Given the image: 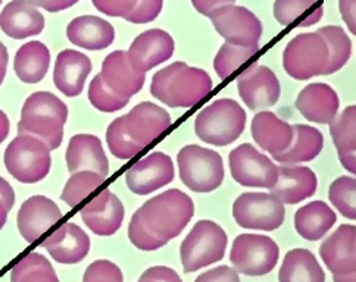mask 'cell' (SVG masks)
I'll return each mask as SVG.
<instances>
[{
	"instance_id": "6da1fadb",
	"label": "cell",
	"mask_w": 356,
	"mask_h": 282,
	"mask_svg": "<svg viewBox=\"0 0 356 282\" xmlns=\"http://www.w3.org/2000/svg\"><path fill=\"white\" fill-rule=\"evenodd\" d=\"M212 90L207 71L174 62L158 71L150 84V93L170 108H192L205 99Z\"/></svg>"
},
{
	"instance_id": "7a4b0ae2",
	"label": "cell",
	"mask_w": 356,
	"mask_h": 282,
	"mask_svg": "<svg viewBox=\"0 0 356 282\" xmlns=\"http://www.w3.org/2000/svg\"><path fill=\"white\" fill-rule=\"evenodd\" d=\"M67 121L68 108L59 97L49 92H35L22 106L18 134L37 137L52 151L62 144Z\"/></svg>"
},
{
	"instance_id": "3957f363",
	"label": "cell",
	"mask_w": 356,
	"mask_h": 282,
	"mask_svg": "<svg viewBox=\"0 0 356 282\" xmlns=\"http://www.w3.org/2000/svg\"><path fill=\"white\" fill-rule=\"evenodd\" d=\"M137 213L152 234L168 242L192 221L195 203L183 191L174 188L147 200Z\"/></svg>"
},
{
	"instance_id": "277c9868",
	"label": "cell",
	"mask_w": 356,
	"mask_h": 282,
	"mask_svg": "<svg viewBox=\"0 0 356 282\" xmlns=\"http://www.w3.org/2000/svg\"><path fill=\"white\" fill-rule=\"evenodd\" d=\"M248 115L233 99H220L202 109L195 119V133L212 146L224 147L245 133Z\"/></svg>"
},
{
	"instance_id": "5b68a950",
	"label": "cell",
	"mask_w": 356,
	"mask_h": 282,
	"mask_svg": "<svg viewBox=\"0 0 356 282\" xmlns=\"http://www.w3.org/2000/svg\"><path fill=\"white\" fill-rule=\"evenodd\" d=\"M8 172L22 184H35L44 179L52 166L50 150L42 140L18 134L5 150Z\"/></svg>"
},
{
	"instance_id": "8992f818",
	"label": "cell",
	"mask_w": 356,
	"mask_h": 282,
	"mask_svg": "<svg viewBox=\"0 0 356 282\" xmlns=\"http://www.w3.org/2000/svg\"><path fill=\"white\" fill-rule=\"evenodd\" d=\"M183 184L195 193H211L224 181V163L217 151L196 144L183 147L177 155Z\"/></svg>"
},
{
	"instance_id": "52a82bcc",
	"label": "cell",
	"mask_w": 356,
	"mask_h": 282,
	"mask_svg": "<svg viewBox=\"0 0 356 282\" xmlns=\"http://www.w3.org/2000/svg\"><path fill=\"white\" fill-rule=\"evenodd\" d=\"M225 231L212 221H199L183 240L180 256L184 272L192 274L224 259L227 249Z\"/></svg>"
},
{
	"instance_id": "ba28073f",
	"label": "cell",
	"mask_w": 356,
	"mask_h": 282,
	"mask_svg": "<svg viewBox=\"0 0 356 282\" xmlns=\"http://www.w3.org/2000/svg\"><path fill=\"white\" fill-rule=\"evenodd\" d=\"M330 52L324 38L316 33L299 34L287 43L283 52V67L291 78L303 81L324 75Z\"/></svg>"
},
{
	"instance_id": "9c48e42d",
	"label": "cell",
	"mask_w": 356,
	"mask_h": 282,
	"mask_svg": "<svg viewBox=\"0 0 356 282\" xmlns=\"http://www.w3.org/2000/svg\"><path fill=\"white\" fill-rule=\"evenodd\" d=\"M280 258L277 242L258 234H241L234 242L230 260L238 274L248 276H262L270 274Z\"/></svg>"
},
{
	"instance_id": "30bf717a",
	"label": "cell",
	"mask_w": 356,
	"mask_h": 282,
	"mask_svg": "<svg viewBox=\"0 0 356 282\" xmlns=\"http://www.w3.org/2000/svg\"><path fill=\"white\" fill-rule=\"evenodd\" d=\"M233 216L238 226L259 231H275L284 222V204L268 193H243L233 204Z\"/></svg>"
},
{
	"instance_id": "8fae6325",
	"label": "cell",
	"mask_w": 356,
	"mask_h": 282,
	"mask_svg": "<svg viewBox=\"0 0 356 282\" xmlns=\"http://www.w3.org/2000/svg\"><path fill=\"white\" fill-rule=\"evenodd\" d=\"M228 163L233 179L240 185L271 188L277 183L278 166L249 143L236 147L228 156Z\"/></svg>"
},
{
	"instance_id": "7c38bea8",
	"label": "cell",
	"mask_w": 356,
	"mask_h": 282,
	"mask_svg": "<svg viewBox=\"0 0 356 282\" xmlns=\"http://www.w3.org/2000/svg\"><path fill=\"white\" fill-rule=\"evenodd\" d=\"M217 33L227 43L252 47L258 46L262 35V24L252 10L237 5H227L209 17Z\"/></svg>"
},
{
	"instance_id": "4fadbf2b",
	"label": "cell",
	"mask_w": 356,
	"mask_h": 282,
	"mask_svg": "<svg viewBox=\"0 0 356 282\" xmlns=\"http://www.w3.org/2000/svg\"><path fill=\"white\" fill-rule=\"evenodd\" d=\"M237 90L250 110L268 109L282 96V87L275 74L268 67L258 63H253L237 76Z\"/></svg>"
},
{
	"instance_id": "5bb4252c",
	"label": "cell",
	"mask_w": 356,
	"mask_h": 282,
	"mask_svg": "<svg viewBox=\"0 0 356 282\" xmlns=\"http://www.w3.org/2000/svg\"><path fill=\"white\" fill-rule=\"evenodd\" d=\"M175 176L174 163L167 153L155 151L136 162L125 172L127 187L138 196H147L168 185Z\"/></svg>"
},
{
	"instance_id": "9a60e30c",
	"label": "cell",
	"mask_w": 356,
	"mask_h": 282,
	"mask_svg": "<svg viewBox=\"0 0 356 282\" xmlns=\"http://www.w3.org/2000/svg\"><path fill=\"white\" fill-rule=\"evenodd\" d=\"M171 125L170 113L161 106L143 101L124 115V128L134 143L143 149L152 146L155 140Z\"/></svg>"
},
{
	"instance_id": "2e32d148",
	"label": "cell",
	"mask_w": 356,
	"mask_h": 282,
	"mask_svg": "<svg viewBox=\"0 0 356 282\" xmlns=\"http://www.w3.org/2000/svg\"><path fill=\"white\" fill-rule=\"evenodd\" d=\"M175 50L174 38L163 30L154 28L137 35L131 43L127 58L131 67L140 72H147L162 62L171 59Z\"/></svg>"
},
{
	"instance_id": "e0dca14e",
	"label": "cell",
	"mask_w": 356,
	"mask_h": 282,
	"mask_svg": "<svg viewBox=\"0 0 356 282\" xmlns=\"http://www.w3.org/2000/svg\"><path fill=\"white\" fill-rule=\"evenodd\" d=\"M62 219L58 204L44 196H33L22 203L17 216L21 237L27 242H34Z\"/></svg>"
},
{
	"instance_id": "ac0fdd59",
	"label": "cell",
	"mask_w": 356,
	"mask_h": 282,
	"mask_svg": "<svg viewBox=\"0 0 356 282\" xmlns=\"http://www.w3.org/2000/svg\"><path fill=\"white\" fill-rule=\"evenodd\" d=\"M124 213L125 210L121 200L109 190L100 191L80 210L84 224L92 229V233L100 237H111L115 234L122 225Z\"/></svg>"
},
{
	"instance_id": "d6986e66",
	"label": "cell",
	"mask_w": 356,
	"mask_h": 282,
	"mask_svg": "<svg viewBox=\"0 0 356 282\" xmlns=\"http://www.w3.org/2000/svg\"><path fill=\"white\" fill-rule=\"evenodd\" d=\"M320 256L333 275L356 274V226L340 225L321 244Z\"/></svg>"
},
{
	"instance_id": "ffe728a7",
	"label": "cell",
	"mask_w": 356,
	"mask_h": 282,
	"mask_svg": "<svg viewBox=\"0 0 356 282\" xmlns=\"http://www.w3.org/2000/svg\"><path fill=\"white\" fill-rule=\"evenodd\" d=\"M67 168L71 174L92 171L104 176L109 175V162L99 137L92 134H77L70 140L67 149Z\"/></svg>"
},
{
	"instance_id": "44dd1931",
	"label": "cell",
	"mask_w": 356,
	"mask_h": 282,
	"mask_svg": "<svg viewBox=\"0 0 356 282\" xmlns=\"http://www.w3.org/2000/svg\"><path fill=\"white\" fill-rule=\"evenodd\" d=\"M42 247L62 265L80 263L90 251V238L74 222L63 224L55 233L47 237Z\"/></svg>"
},
{
	"instance_id": "7402d4cb",
	"label": "cell",
	"mask_w": 356,
	"mask_h": 282,
	"mask_svg": "<svg viewBox=\"0 0 356 282\" xmlns=\"http://www.w3.org/2000/svg\"><path fill=\"white\" fill-rule=\"evenodd\" d=\"M318 178L307 166L283 165L278 168L277 183L271 187V194L283 204H296L315 194Z\"/></svg>"
},
{
	"instance_id": "603a6c76",
	"label": "cell",
	"mask_w": 356,
	"mask_h": 282,
	"mask_svg": "<svg viewBox=\"0 0 356 282\" xmlns=\"http://www.w3.org/2000/svg\"><path fill=\"white\" fill-rule=\"evenodd\" d=\"M44 25L42 12L30 0H12L0 14V30L14 40L39 35Z\"/></svg>"
},
{
	"instance_id": "cb8c5ba5",
	"label": "cell",
	"mask_w": 356,
	"mask_h": 282,
	"mask_svg": "<svg viewBox=\"0 0 356 282\" xmlns=\"http://www.w3.org/2000/svg\"><path fill=\"white\" fill-rule=\"evenodd\" d=\"M100 76L112 92L127 99L137 94L146 80L145 72L134 69L127 58V52L122 50H115L106 56L102 63Z\"/></svg>"
},
{
	"instance_id": "d4e9b609",
	"label": "cell",
	"mask_w": 356,
	"mask_h": 282,
	"mask_svg": "<svg viewBox=\"0 0 356 282\" xmlns=\"http://www.w3.org/2000/svg\"><path fill=\"white\" fill-rule=\"evenodd\" d=\"M296 108L315 124H330L339 113L340 100L337 93L324 83H314L305 87L296 99Z\"/></svg>"
},
{
	"instance_id": "484cf974",
	"label": "cell",
	"mask_w": 356,
	"mask_h": 282,
	"mask_svg": "<svg viewBox=\"0 0 356 282\" xmlns=\"http://www.w3.org/2000/svg\"><path fill=\"white\" fill-rule=\"evenodd\" d=\"M92 68L90 59L79 50H62L56 58L54 83L67 97H77L81 94Z\"/></svg>"
},
{
	"instance_id": "4316f807",
	"label": "cell",
	"mask_w": 356,
	"mask_h": 282,
	"mask_svg": "<svg viewBox=\"0 0 356 282\" xmlns=\"http://www.w3.org/2000/svg\"><path fill=\"white\" fill-rule=\"evenodd\" d=\"M252 137L271 156L289 149L293 140V128L274 112L262 110L252 119Z\"/></svg>"
},
{
	"instance_id": "83f0119b",
	"label": "cell",
	"mask_w": 356,
	"mask_h": 282,
	"mask_svg": "<svg viewBox=\"0 0 356 282\" xmlns=\"http://www.w3.org/2000/svg\"><path fill=\"white\" fill-rule=\"evenodd\" d=\"M68 40L87 50H104L115 40L112 25L93 15H83L72 19L67 27Z\"/></svg>"
},
{
	"instance_id": "f1b7e54d",
	"label": "cell",
	"mask_w": 356,
	"mask_h": 282,
	"mask_svg": "<svg viewBox=\"0 0 356 282\" xmlns=\"http://www.w3.org/2000/svg\"><path fill=\"white\" fill-rule=\"evenodd\" d=\"M293 128V140L287 150L274 155L273 158L283 165H295L311 162L320 155L324 146V137L320 130L309 125L296 124Z\"/></svg>"
},
{
	"instance_id": "f546056e",
	"label": "cell",
	"mask_w": 356,
	"mask_h": 282,
	"mask_svg": "<svg viewBox=\"0 0 356 282\" xmlns=\"http://www.w3.org/2000/svg\"><path fill=\"white\" fill-rule=\"evenodd\" d=\"M336 221L337 216L332 208L323 200H315L296 212L295 228L302 238L318 241L332 229Z\"/></svg>"
},
{
	"instance_id": "4dcf8cb0",
	"label": "cell",
	"mask_w": 356,
	"mask_h": 282,
	"mask_svg": "<svg viewBox=\"0 0 356 282\" xmlns=\"http://www.w3.org/2000/svg\"><path fill=\"white\" fill-rule=\"evenodd\" d=\"M50 65V52L42 42L25 43L18 49L14 59V69L18 78L25 84L40 83Z\"/></svg>"
},
{
	"instance_id": "1f68e13d",
	"label": "cell",
	"mask_w": 356,
	"mask_h": 282,
	"mask_svg": "<svg viewBox=\"0 0 356 282\" xmlns=\"http://www.w3.org/2000/svg\"><path fill=\"white\" fill-rule=\"evenodd\" d=\"M280 282H325V274L308 249L290 250L278 272Z\"/></svg>"
},
{
	"instance_id": "d6a6232c",
	"label": "cell",
	"mask_w": 356,
	"mask_h": 282,
	"mask_svg": "<svg viewBox=\"0 0 356 282\" xmlns=\"http://www.w3.org/2000/svg\"><path fill=\"white\" fill-rule=\"evenodd\" d=\"M10 282H59L55 269L43 254L29 253L12 267Z\"/></svg>"
},
{
	"instance_id": "836d02e7",
	"label": "cell",
	"mask_w": 356,
	"mask_h": 282,
	"mask_svg": "<svg viewBox=\"0 0 356 282\" xmlns=\"http://www.w3.org/2000/svg\"><path fill=\"white\" fill-rule=\"evenodd\" d=\"M327 43L330 60L324 75H332L346 65L352 56V42L346 31L336 25H327L316 31Z\"/></svg>"
},
{
	"instance_id": "e575fe53",
	"label": "cell",
	"mask_w": 356,
	"mask_h": 282,
	"mask_svg": "<svg viewBox=\"0 0 356 282\" xmlns=\"http://www.w3.org/2000/svg\"><path fill=\"white\" fill-rule=\"evenodd\" d=\"M330 134L334 141L337 155H350L356 150V106H348L330 122Z\"/></svg>"
},
{
	"instance_id": "d590c367",
	"label": "cell",
	"mask_w": 356,
	"mask_h": 282,
	"mask_svg": "<svg viewBox=\"0 0 356 282\" xmlns=\"http://www.w3.org/2000/svg\"><path fill=\"white\" fill-rule=\"evenodd\" d=\"M105 183V178L92 171H79L71 175L63 187L60 199L70 208H75Z\"/></svg>"
},
{
	"instance_id": "8d00e7d4",
	"label": "cell",
	"mask_w": 356,
	"mask_h": 282,
	"mask_svg": "<svg viewBox=\"0 0 356 282\" xmlns=\"http://www.w3.org/2000/svg\"><path fill=\"white\" fill-rule=\"evenodd\" d=\"M259 44L252 47H241L230 43H224L218 50L217 56L213 59L215 72L218 74L221 80L228 78L233 75L241 65H245L253 56L258 53Z\"/></svg>"
},
{
	"instance_id": "74e56055",
	"label": "cell",
	"mask_w": 356,
	"mask_h": 282,
	"mask_svg": "<svg viewBox=\"0 0 356 282\" xmlns=\"http://www.w3.org/2000/svg\"><path fill=\"white\" fill-rule=\"evenodd\" d=\"M330 201L345 217L350 221L356 219V179L345 175L334 179L328 191Z\"/></svg>"
},
{
	"instance_id": "f35d334b",
	"label": "cell",
	"mask_w": 356,
	"mask_h": 282,
	"mask_svg": "<svg viewBox=\"0 0 356 282\" xmlns=\"http://www.w3.org/2000/svg\"><path fill=\"white\" fill-rule=\"evenodd\" d=\"M106 143L112 155L121 160L131 159L143 151V147L134 143L130 135L127 134L124 128V117H120L109 124L106 131Z\"/></svg>"
},
{
	"instance_id": "ab89813d",
	"label": "cell",
	"mask_w": 356,
	"mask_h": 282,
	"mask_svg": "<svg viewBox=\"0 0 356 282\" xmlns=\"http://www.w3.org/2000/svg\"><path fill=\"white\" fill-rule=\"evenodd\" d=\"M88 100L100 112L112 113L124 109L129 105L130 99L121 97L104 83L100 74H97L88 87Z\"/></svg>"
},
{
	"instance_id": "60d3db41",
	"label": "cell",
	"mask_w": 356,
	"mask_h": 282,
	"mask_svg": "<svg viewBox=\"0 0 356 282\" xmlns=\"http://www.w3.org/2000/svg\"><path fill=\"white\" fill-rule=\"evenodd\" d=\"M315 5V0H275L274 17L277 22L283 27H289L299 18H302ZM307 18V15H305Z\"/></svg>"
},
{
	"instance_id": "b9f144b4",
	"label": "cell",
	"mask_w": 356,
	"mask_h": 282,
	"mask_svg": "<svg viewBox=\"0 0 356 282\" xmlns=\"http://www.w3.org/2000/svg\"><path fill=\"white\" fill-rule=\"evenodd\" d=\"M129 238L133 246L143 251H155L167 244L163 240L150 233L146 225L142 222V219H140L137 210L134 212L129 225Z\"/></svg>"
},
{
	"instance_id": "7bdbcfd3",
	"label": "cell",
	"mask_w": 356,
	"mask_h": 282,
	"mask_svg": "<svg viewBox=\"0 0 356 282\" xmlns=\"http://www.w3.org/2000/svg\"><path fill=\"white\" fill-rule=\"evenodd\" d=\"M83 282H124V275L113 262L96 260L87 266Z\"/></svg>"
},
{
	"instance_id": "ee69618b",
	"label": "cell",
	"mask_w": 356,
	"mask_h": 282,
	"mask_svg": "<svg viewBox=\"0 0 356 282\" xmlns=\"http://www.w3.org/2000/svg\"><path fill=\"white\" fill-rule=\"evenodd\" d=\"M163 8V0H137L134 9L124 19L131 24H149L155 21Z\"/></svg>"
},
{
	"instance_id": "f6af8a7d",
	"label": "cell",
	"mask_w": 356,
	"mask_h": 282,
	"mask_svg": "<svg viewBox=\"0 0 356 282\" xmlns=\"http://www.w3.org/2000/svg\"><path fill=\"white\" fill-rule=\"evenodd\" d=\"M137 0H92L95 8L104 15L125 18L134 9Z\"/></svg>"
},
{
	"instance_id": "bcb514c9",
	"label": "cell",
	"mask_w": 356,
	"mask_h": 282,
	"mask_svg": "<svg viewBox=\"0 0 356 282\" xmlns=\"http://www.w3.org/2000/svg\"><path fill=\"white\" fill-rule=\"evenodd\" d=\"M195 282H240V278L236 269L222 265L200 274Z\"/></svg>"
},
{
	"instance_id": "7dc6e473",
	"label": "cell",
	"mask_w": 356,
	"mask_h": 282,
	"mask_svg": "<svg viewBox=\"0 0 356 282\" xmlns=\"http://www.w3.org/2000/svg\"><path fill=\"white\" fill-rule=\"evenodd\" d=\"M142 279H150L155 282H183L174 269L168 266H152L140 276Z\"/></svg>"
},
{
	"instance_id": "c3c4849f",
	"label": "cell",
	"mask_w": 356,
	"mask_h": 282,
	"mask_svg": "<svg viewBox=\"0 0 356 282\" xmlns=\"http://www.w3.org/2000/svg\"><path fill=\"white\" fill-rule=\"evenodd\" d=\"M192 3L199 14L209 18L217 9L227 5H234L236 0H192Z\"/></svg>"
},
{
	"instance_id": "681fc988",
	"label": "cell",
	"mask_w": 356,
	"mask_h": 282,
	"mask_svg": "<svg viewBox=\"0 0 356 282\" xmlns=\"http://www.w3.org/2000/svg\"><path fill=\"white\" fill-rule=\"evenodd\" d=\"M339 9L343 21L346 22L348 28L356 34V0H339Z\"/></svg>"
},
{
	"instance_id": "f907efd6",
	"label": "cell",
	"mask_w": 356,
	"mask_h": 282,
	"mask_svg": "<svg viewBox=\"0 0 356 282\" xmlns=\"http://www.w3.org/2000/svg\"><path fill=\"white\" fill-rule=\"evenodd\" d=\"M30 2L37 6V8H42L47 12H60V10H65L71 6H74L75 3H79L80 0H30Z\"/></svg>"
},
{
	"instance_id": "816d5d0a",
	"label": "cell",
	"mask_w": 356,
	"mask_h": 282,
	"mask_svg": "<svg viewBox=\"0 0 356 282\" xmlns=\"http://www.w3.org/2000/svg\"><path fill=\"white\" fill-rule=\"evenodd\" d=\"M0 199L5 201V204H6L9 210L14 208V204H15L14 188H12V185L2 176H0Z\"/></svg>"
},
{
	"instance_id": "f5cc1de1",
	"label": "cell",
	"mask_w": 356,
	"mask_h": 282,
	"mask_svg": "<svg viewBox=\"0 0 356 282\" xmlns=\"http://www.w3.org/2000/svg\"><path fill=\"white\" fill-rule=\"evenodd\" d=\"M323 14H324V8H323V5L320 2V5H318L307 18L299 22V27H311V25H315L316 22L321 21Z\"/></svg>"
},
{
	"instance_id": "db71d44e",
	"label": "cell",
	"mask_w": 356,
	"mask_h": 282,
	"mask_svg": "<svg viewBox=\"0 0 356 282\" xmlns=\"http://www.w3.org/2000/svg\"><path fill=\"white\" fill-rule=\"evenodd\" d=\"M8 62H9L8 49H6V46L2 42H0V85H2L5 76H6Z\"/></svg>"
},
{
	"instance_id": "11a10c76",
	"label": "cell",
	"mask_w": 356,
	"mask_h": 282,
	"mask_svg": "<svg viewBox=\"0 0 356 282\" xmlns=\"http://www.w3.org/2000/svg\"><path fill=\"white\" fill-rule=\"evenodd\" d=\"M9 130H10L9 118L6 117V113L3 110H0V144H2L6 140V137L9 135Z\"/></svg>"
},
{
	"instance_id": "9f6ffc18",
	"label": "cell",
	"mask_w": 356,
	"mask_h": 282,
	"mask_svg": "<svg viewBox=\"0 0 356 282\" xmlns=\"http://www.w3.org/2000/svg\"><path fill=\"white\" fill-rule=\"evenodd\" d=\"M10 210L8 209V206L5 204V201L0 199V229H2L6 224V219H8V213Z\"/></svg>"
},
{
	"instance_id": "6f0895ef",
	"label": "cell",
	"mask_w": 356,
	"mask_h": 282,
	"mask_svg": "<svg viewBox=\"0 0 356 282\" xmlns=\"http://www.w3.org/2000/svg\"><path fill=\"white\" fill-rule=\"evenodd\" d=\"M334 282H356V275L355 274H348V275H333Z\"/></svg>"
},
{
	"instance_id": "680465c9",
	"label": "cell",
	"mask_w": 356,
	"mask_h": 282,
	"mask_svg": "<svg viewBox=\"0 0 356 282\" xmlns=\"http://www.w3.org/2000/svg\"><path fill=\"white\" fill-rule=\"evenodd\" d=\"M138 282H155V281H150V279H142V278H140V279H138Z\"/></svg>"
},
{
	"instance_id": "91938a15",
	"label": "cell",
	"mask_w": 356,
	"mask_h": 282,
	"mask_svg": "<svg viewBox=\"0 0 356 282\" xmlns=\"http://www.w3.org/2000/svg\"><path fill=\"white\" fill-rule=\"evenodd\" d=\"M0 5H2V0H0Z\"/></svg>"
}]
</instances>
